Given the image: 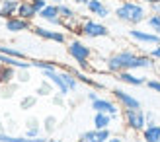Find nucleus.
Wrapping results in <instances>:
<instances>
[{
  "mask_svg": "<svg viewBox=\"0 0 160 142\" xmlns=\"http://www.w3.org/2000/svg\"><path fill=\"white\" fill-rule=\"evenodd\" d=\"M31 66L39 68V70H51V68H59L57 62H51V60H31Z\"/></svg>",
  "mask_w": 160,
  "mask_h": 142,
  "instance_id": "nucleus-32",
  "label": "nucleus"
},
{
  "mask_svg": "<svg viewBox=\"0 0 160 142\" xmlns=\"http://www.w3.org/2000/svg\"><path fill=\"white\" fill-rule=\"evenodd\" d=\"M47 142H62V140H59V138H47Z\"/></svg>",
  "mask_w": 160,
  "mask_h": 142,
  "instance_id": "nucleus-46",
  "label": "nucleus"
},
{
  "mask_svg": "<svg viewBox=\"0 0 160 142\" xmlns=\"http://www.w3.org/2000/svg\"><path fill=\"white\" fill-rule=\"evenodd\" d=\"M41 74L43 78H47V80H51L53 86L57 88V92L61 93V96H68L70 90H68V86L65 84V80H62V76H61V70L59 68H51V70H41Z\"/></svg>",
  "mask_w": 160,
  "mask_h": 142,
  "instance_id": "nucleus-10",
  "label": "nucleus"
},
{
  "mask_svg": "<svg viewBox=\"0 0 160 142\" xmlns=\"http://www.w3.org/2000/svg\"><path fill=\"white\" fill-rule=\"evenodd\" d=\"M115 78L121 84H127V86H145L147 84V78L145 76H137L135 70H123V72L115 74Z\"/></svg>",
  "mask_w": 160,
  "mask_h": 142,
  "instance_id": "nucleus-14",
  "label": "nucleus"
},
{
  "mask_svg": "<svg viewBox=\"0 0 160 142\" xmlns=\"http://www.w3.org/2000/svg\"><path fill=\"white\" fill-rule=\"evenodd\" d=\"M55 90H57V88L53 86V82L47 80V78H43L41 84L35 88V96L37 97H49V96H53V93H55Z\"/></svg>",
  "mask_w": 160,
  "mask_h": 142,
  "instance_id": "nucleus-23",
  "label": "nucleus"
},
{
  "mask_svg": "<svg viewBox=\"0 0 160 142\" xmlns=\"http://www.w3.org/2000/svg\"><path fill=\"white\" fill-rule=\"evenodd\" d=\"M67 53L68 57L78 62V68L80 70H90L92 64H90V59H92V47H88L84 41L80 39H70L67 41Z\"/></svg>",
  "mask_w": 160,
  "mask_h": 142,
  "instance_id": "nucleus-2",
  "label": "nucleus"
},
{
  "mask_svg": "<svg viewBox=\"0 0 160 142\" xmlns=\"http://www.w3.org/2000/svg\"><path fill=\"white\" fill-rule=\"evenodd\" d=\"M29 2H31V6H33L35 10H37V14H39L47 4H49V0H29Z\"/></svg>",
  "mask_w": 160,
  "mask_h": 142,
  "instance_id": "nucleus-37",
  "label": "nucleus"
},
{
  "mask_svg": "<svg viewBox=\"0 0 160 142\" xmlns=\"http://www.w3.org/2000/svg\"><path fill=\"white\" fill-rule=\"evenodd\" d=\"M129 39L135 41L137 45H142V47H154V45H160V35L154 33L150 29H141L137 26H133L129 31Z\"/></svg>",
  "mask_w": 160,
  "mask_h": 142,
  "instance_id": "nucleus-5",
  "label": "nucleus"
},
{
  "mask_svg": "<svg viewBox=\"0 0 160 142\" xmlns=\"http://www.w3.org/2000/svg\"><path fill=\"white\" fill-rule=\"evenodd\" d=\"M51 101H53V105H57V107H65V96H61V93H53Z\"/></svg>",
  "mask_w": 160,
  "mask_h": 142,
  "instance_id": "nucleus-36",
  "label": "nucleus"
},
{
  "mask_svg": "<svg viewBox=\"0 0 160 142\" xmlns=\"http://www.w3.org/2000/svg\"><path fill=\"white\" fill-rule=\"evenodd\" d=\"M90 105L94 109V113L96 111H100V113H109L111 117H113V121L119 117V103L117 101H111L108 97H98V99H94L90 101Z\"/></svg>",
  "mask_w": 160,
  "mask_h": 142,
  "instance_id": "nucleus-9",
  "label": "nucleus"
},
{
  "mask_svg": "<svg viewBox=\"0 0 160 142\" xmlns=\"http://www.w3.org/2000/svg\"><path fill=\"white\" fill-rule=\"evenodd\" d=\"M86 97H88V101H94V99H98L100 96H98V92H88Z\"/></svg>",
  "mask_w": 160,
  "mask_h": 142,
  "instance_id": "nucleus-40",
  "label": "nucleus"
},
{
  "mask_svg": "<svg viewBox=\"0 0 160 142\" xmlns=\"http://www.w3.org/2000/svg\"><path fill=\"white\" fill-rule=\"evenodd\" d=\"M18 88H20V82H10L6 86H0V97L2 99H12L14 93L18 92Z\"/></svg>",
  "mask_w": 160,
  "mask_h": 142,
  "instance_id": "nucleus-27",
  "label": "nucleus"
},
{
  "mask_svg": "<svg viewBox=\"0 0 160 142\" xmlns=\"http://www.w3.org/2000/svg\"><path fill=\"white\" fill-rule=\"evenodd\" d=\"M4 127H6V132H10V135H14V130L18 129V123H16L12 117H6L4 119Z\"/></svg>",
  "mask_w": 160,
  "mask_h": 142,
  "instance_id": "nucleus-34",
  "label": "nucleus"
},
{
  "mask_svg": "<svg viewBox=\"0 0 160 142\" xmlns=\"http://www.w3.org/2000/svg\"><path fill=\"white\" fill-rule=\"evenodd\" d=\"M4 27H6V31H10V33H22V31H31L33 23H31L29 20L20 18V16H12V18L6 20Z\"/></svg>",
  "mask_w": 160,
  "mask_h": 142,
  "instance_id": "nucleus-12",
  "label": "nucleus"
},
{
  "mask_svg": "<svg viewBox=\"0 0 160 142\" xmlns=\"http://www.w3.org/2000/svg\"><path fill=\"white\" fill-rule=\"evenodd\" d=\"M141 138L145 142H160V125L152 123V125H147L141 132Z\"/></svg>",
  "mask_w": 160,
  "mask_h": 142,
  "instance_id": "nucleus-21",
  "label": "nucleus"
},
{
  "mask_svg": "<svg viewBox=\"0 0 160 142\" xmlns=\"http://www.w3.org/2000/svg\"><path fill=\"white\" fill-rule=\"evenodd\" d=\"M148 14H150L148 6L145 2H141V0H121L119 6L115 8V18L131 27L139 26V23H145Z\"/></svg>",
  "mask_w": 160,
  "mask_h": 142,
  "instance_id": "nucleus-1",
  "label": "nucleus"
},
{
  "mask_svg": "<svg viewBox=\"0 0 160 142\" xmlns=\"http://www.w3.org/2000/svg\"><path fill=\"white\" fill-rule=\"evenodd\" d=\"M61 76H62V80H65V84L68 86V90L70 92H76V88H78V78L72 74V72H70V70H67V68H62L61 70Z\"/></svg>",
  "mask_w": 160,
  "mask_h": 142,
  "instance_id": "nucleus-26",
  "label": "nucleus"
},
{
  "mask_svg": "<svg viewBox=\"0 0 160 142\" xmlns=\"http://www.w3.org/2000/svg\"><path fill=\"white\" fill-rule=\"evenodd\" d=\"M16 74H18V68H14L10 64H0V86L16 82Z\"/></svg>",
  "mask_w": 160,
  "mask_h": 142,
  "instance_id": "nucleus-22",
  "label": "nucleus"
},
{
  "mask_svg": "<svg viewBox=\"0 0 160 142\" xmlns=\"http://www.w3.org/2000/svg\"><path fill=\"white\" fill-rule=\"evenodd\" d=\"M135 142H145V140H142V138H137V140H135Z\"/></svg>",
  "mask_w": 160,
  "mask_h": 142,
  "instance_id": "nucleus-49",
  "label": "nucleus"
},
{
  "mask_svg": "<svg viewBox=\"0 0 160 142\" xmlns=\"http://www.w3.org/2000/svg\"><path fill=\"white\" fill-rule=\"evenodd\" d=\"M59 14H61V18L62 20H72L76 18V12H74V8L72 6H68V4H59Z\"/></svg>",
  "mask_w": 160,
  "mask_h": 142,
  "instance_id": "nucleus-31",
  "label": "nucleus"
},
{
  "mask_svg": "<svg viewBox=\"0 0 160 142\" xmlns=\"http://www.w3.org/2000/svg\"><path fill=\"white\" fill-rule=\"evenodd\" d=\"M80 31H82V35L88 37V39H100V37L109 35V27L106 23L98 21V20H84L80 23Z\"/></svg>",
  "mask_w": 160,
  "mask_h": 142,
  "instance_id": "nucleus-6",
  "label": "nucleus"
},
{
  "mask_svg": "<svg viewBox=\"0 0 160 142\" xmlns=\"http://www.w3.org/2000/svg\"><path fill=\"white\" fill-rule=\"evenodd\" d=\"M18 6L20 0H0V18H12V16L18 14Z\"/></svg>",
  "mask_w": 160,
  "mask_h": 142,
  "instance_id": "nucleus-19",
  "label": "nucleus"
},
{
  "mask_svg": "<svg viewBox=\"0 0 160 142\" xmlns=\"http://www.w3.org/2000/svg\"><path fill=\"white\" fill-rule=\"evenodd\" d=\"M108 142H123V138H121V136H113V135H111Z\"/></svg>",
  "mask_w": 160,
  "mask_h": 142,
  "instance_id": "nucleus-42",
  "label": "nucleus"
},
{
  "mask_svg": "<svg viewBox=\"0 0 160 142\" xmlns=\"http://www.w3.org/2000/svg\"><path fill=\"white\" fill-rule=\"evenodd\" d=\"M147 88L148 90H152V92H156V93H160V80H156V78H152V80H147Z\"/></svg>",
  "mask_w": 160,
  "mask_h": 142,
  "instance_id": "nucleus-35",
  "label": "nucleus"
},
{
  "mask_svg": "<svg viewBox=\"0 0 160 142\" xmlns=\"http://www.w3.org/2000/svg\"><path fill=\"white\" fill-rule=\"evenodd\" d=\"M141 2H145L147 6H150V4H158L160 0H141Z\"/></svg>",
  "mask_w": 160,
  "mask_h": 142,
  "instance_id": "nucleus-44",
  "label": "nucleus"
},
{
  "mask_svg": "<svg viewBox=\"0 0 160 142\" xmlns=\"http://www.w3.org/2000/svg\"><path fill=\"white\" fill-rule=\"evenodd\" d=\"M0 53L8 54V57H16V59H26V53L18 47H12V45H0Z\"/></svg>",
  "mask_w": 160,
  "mask_h": 142,
  "instance_id": "nucleus-29",
  "label": "nucleus"
},
{
  "mask_svg": "<svg viewBox=\"0 0 160 142\" xmlns=\"http://www.w3.org/2000/svg\"><path fill=\"white\" fill-rule=\"evenodd\" d=\"M37 18H41L43 21L51 23V26H62V18L59 14V4H47L41 12L37 14Z\"/></svg>",
  "mask_w": 160,
  "mask_h": 142,
  "instance_id": "nucleus-11",
  "label": "nucleus"
},
{
  "mask_svg": "<svg viewBox=\"0 0 160 142\" xmlns=\"http://www.w3.org/2000/svg\"><path fill=\"white\" fill-rule=\"evenodd\" d=\"M41 121L37 117H28L26 123H23V135L29 136V138H35V136H41Z\"/></svg>",
  "mask_w": 160,
  "mask_h": 142,
  "instance_id": "nucleus-17",
  "label": "nucleus"
},
{
  "mask_svg": "<svg viewBox=\"0 0 160 142\" xmlns=\"http://www.w3.org/2000/svg\"><path fill=\"white\" fill-rule=\"evenodd\" d=\"M2 130H6V127H4V119L0 117V132H2Z\"/></svg>",
  "mask_w": 160,
  "mask_h": 142,
  "instance_id": "nucleus-45",
  "label": "nucleus"
},
{
  "mask_svg": "<svg viewBox=\"0 0 160 142\" xmlns=\"http://www.w3.org/2000/svg\"><path fill=\"white\" fill-rule=\"evenodd\" d=\"M51 4H62V0H49Z\"/></svg>",
  "mask_w": 160,
  "mask_h": 142,
  "instance_id": "nucleus-47",
  "label": "nucleus"
},
{
  "mask_svg": "<svg viewBox=\"0 0 160 142\" xmlns=\"http://www.w3.org/2000/svg\"><path fill=\"white\" fill-rule=\"evenodd\" d=\"M16 16H20V18L23 20H29V21H33L37 18V10L33 6H31L29 0H20V6H18V14Z\"/></svg>",
  "mask_w": 160,
  "mask_h": 142,
  "instance_id": "nucleus-20",
  "label": "nucleus"
},
{
  "mask_svg": "<svg viewBox=\"0 0 160 142\" xmlns=\"http://www.w3.org/2000/svg\"><path fill=\"white\" fill-rule=\"evenodd\" d=\"M135 54H137V51L133 49H121L113 53L111 57L106 59V70L109 74H119L123 70H131V62L135 59Z\"/></svg>",
  "mask_w": 160,
  "mask_h": 142,
  "instance_id": "nucleus-3",
  "label": "nucleus"
},
{
  "mask_svg": "<svg viewBox=\"0 0 160 142\" xmlns=\"http://www.w3.org/2000/svg\"><path fill=\"white\" fill-rule=\"evenodd\" d=\"M111 96H113V99L119 103L121 109H141V101L133 93L125 92L123 88H113L111 90Z\"/></svg>",
  "mask_w": 160,
  "mask_h": 142,
  "instance_id": "nucleus-8",
  "label": "nucleus"
},
{
  "mask_svg": "<svg viewBox=\"0 0 160 142\" xmlns=\"http://www.w3.org/2000/svg\"><path fill=\"white\" fill-rule=\"evenodd\" d=\"M113 123V117L109 113H94V129H109V125Z\"/></svg>",
  "mask_w": 160,
  "mask_h": 142,
  "instance_id": "nucleus-24",
  "label": "nucleus"
},
{
  "mask_svg": "<svg viewBox=\"0 0 160 142\" xmlns=\"http://www.w3.org/2000/svg\"><path fill=\"white\" fill-rule=\"evenodd\" d=\"M29 80H31V74H29V70H28V68L18 70V74H16V82H20V84H28Z\"/></svg>",
  "mask_w": 160,
  "mask_h": 142,
  "instance_id": "nucleus-33",
  "label": "nucleus"
},
{
  "mask_svg": "<svg viewBox=\"0 0 160 142\" xmlns=\"http://www.w3.org/2000/svg\"><path fill=\"white\" fill-rule=\"evenodd\" d=\"M76 142H86V140H84V138H82V136H80V138H78V140H76Z\"/></svg>",
  "mask_w": 160,
  "mask_h": 142,
  "instance_id": "nucleus-48",
  "label": "nucleus"
},
{
  "mask_svg": "<svg viewBox=\"0 0 160 142\" xmlns=\"http://www.w3.org/2000/svg\"><path fill=\"white\" fill-rule=\"evenodd\" d=\"M67 70H70V72L78 78L80 84H86V86H90V88H94V90H103V88H106V86H103L100 80H94V78L88 76L84 70H78V68H67Z\"/></svg>",
  "mask_w": 160,
  "mask_h": 142,
  "instance_id": "nucleus-18",
  "label": "nucleus"
},
{
  "mask_svg": "<svg viewBox=\"0 0 160 142\" xmlns=\"http://www.w3.org/2000/svg\"><path fill=\"white\" fill-rule=\"evenodd\" d=\"M145 23L148 26L150 31H154V33L160 35V14H154V12H150L148 14V18L145 20Z\"/></svg>",
  "mask_w": 160,
  "mask_h": 142,
  "instance_id": "nucleus-30",
  "label": "nucleus"
},
{
  "mask_svg": "<svg viewBox=\"0 0 160 142\" xmlns=\"http://www.w3.org/2000/svg\"><path fill=\"white\" fill-rule=\"evenodd\" d=\"M154 68V59L148 53H137L131 62V70H148Z\"/></svg>",
  "mask_w": 160,
  "mask_h": 142,
  "instance_id": "nucleus-15",
  "label": "nucleus"
},
{
  "mask_svg": "<svg viewBox=\"0 0 160 142\" xmlns=\"http://www.w3.org/2000/svg\"><path fill=\"white\" fill-rule=\"evenodd\" d=\"M86 8H88V12L92 16H96V18H100V20H106V18L111 16V10L106 6L103 0H90V2L86 4Z\"/></svg>",
  "mask_w": 160,
  "mask_h": 142,
  "instance_id": "nucleus-13",
  "label": "nucleus"
},
{
  "mask_svg": "<svg viewBox=\"0 0 160 142\" xmlns=\"http://www.w3.org/2000/svg\"><path fill=\"white\" fill-rule=\"evenodd\" d=\"M123 123L131 132H142L147 127V117L142 109H123Z\"/></svg>",
  "mask_w": 160,
  "mask_h": 142,
  "instance_id": "nucleus-4",
  "label": "nucleus"
},
{
  "mask_svg": "<svg viewBox=\"0 0 160 142\" xmlns=\"http://www.w3.org/2000/svg\"><path fill=\"white\" fill-rule=\"evenodd\" d=\"M31 31L37 35L45 39V41H53V43H61L65 45L67 43V33L65 31H59V29H53V27H45V26H33Z\"/></svg>",
  "mask_w": 160,
  "mask_h": 142,
  "instance_id": "nucleus-7",
  "label": "nucleus"
},
{
  "mask_svg": "<svg viewBox=\"0 0 160 142\" xmlns=\"http://www.w3.org/2000/svg\"><path fill=\"white\" fill-rule=\"evenodd\" d=\"M72 2H74V4H80V6H86L90 0H72Z\"/></svg>",
  "mask_w": 160,
  "mask_h": 142,
  "instance_id": "nucleus-43",
  "label": "nucleus"
},
{
  "mask_svg": "<svg viewBox=\"0 0 160 142\" xmlns=\"http://www.w3.org/2000/svg\"><path fill=\"white\" fill-rule=\"evenodd\" d=\"M80 136L86 142H108L109 136H111V130L109 129H92V130L82 132Z\"/></svg>",
  "mask_w": 160,
  "mask_h": 142,
  "instance_id": "nucleus-16",
  "label": "nucleus"
},
{
  "mask_svg": "<svg viewBox=\"0 0 160 142\" xmlns=\"http://www.w3.org/2000/svg\"><path fill=\"white\" fill-rule=\"evenodd\" d=\"M145 117H147V125L156 123V121H154V113H152V111H145Z\"/></svg>",
  "mask_w": 160,
  "mask_h": 142,
  "instance_id": "nucleus-39",
  "label": "nucleus"
},
{
  "mask_svg": "<svg viewBox=\"0 0 160 142\" xmlns=\"http://www.w3.org/2000/svg\"><path fill=\"white\" fill-rule=\"evenodd\" d=\"M57 125H59V119L55 115H47L45 119L41 121V127H43L45 135H53V132L57 130Z\"/></svg>",
  "mask_w": 160,
  "mask_h": 142,
  "instance_id": "nucleus-25",
  "label": "nucleus"
},
{
  "mask_svg": "<svg viewBox=\"0 0 160 142\" xmlns=\"http://www.w3.org/2000/svg\"><path fill=\"white\" fill-rule=\"evenodd\" d=\"M148 54H150V57H152L154 60H160V45H154L152 49H150V53H148Z\"/></svg>",
  "mask_w": 160,
  "mask_h": 142,
  "instance_id": "nucleus-38",
  "label": "nucleus"
},
{
  "mask_svg": "<svg viewBox=\"0 0 160 142\" xmlns=\"http://www.w3.org/2000/svg\"><path fill=\"white\" fill-rule=\"evenodd\" d=\"M148 8H150V12H154V14H160V2H158V4H150Z\"/></svg>",
  "mask_w": 160,
  "mask_h": 142,
  "instance_id": "nucleus-41",
  "label": "nucleus"
},
{
  "mask_svg": "<svg viewBox=\"0 0 160 142\" xmlns=\"http://www.w3.org/2000/svg\"><path fill=\"white\" fill-rule=\"evenodd\" d=\"M37 105V96L35 93H28V96H23L20 99V109L22 111H31Z\"/></svg>",
  "mask_w": 160,
  "mask_h": 142,
  "instance_id": "nucleus-28",
  "label": "nucleus"
}]
</instances>
